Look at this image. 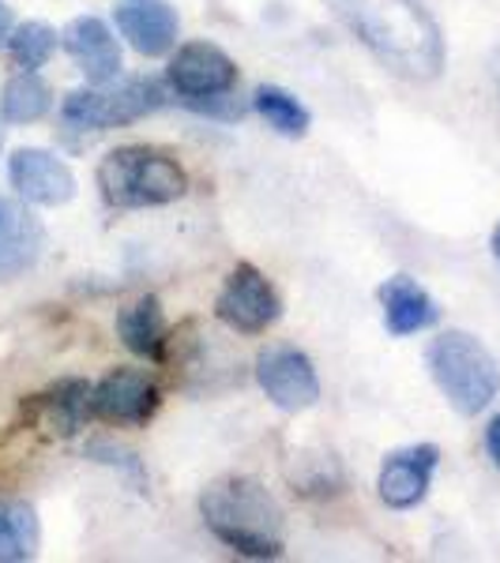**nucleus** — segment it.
Masks as SVG:
<instances>
[{
  "label": "nucleus",
  "instance_id": "obj_14",
  "mask_svg": "<svg viewBox=\"0 0 500 563\" xmlns=\"http://www.w3.org/2000/svg\"><path fill=\"white\" fill-rule=\"evenodd\" d=\"M45 230L23 203L0 196V282L20 278L42 256Z\"/></svg>",
  "mask_w": 500,
  "mask_h": 563
},
{
  "label": "nucleus",
  "instance_id": "obj_11",
  "mask_svg": "<svg viewBox=\"0 0 500 563\" xmlns=\"http://www.w3.org/2000/svg\"><path fill=\"white\" fill-rule=\"evenodd\" d=\"M117 31L143 57H162L177 42V12L170 0H117Z\"/></svg>",
  "mask_w": 500,
  "mask_h": 563
},
{
  "label": "nucleus",
  "instance_id": "obj_5",
  "mask_svg": "<svg viewBox=\"0 0 500 563\" xmlns=\"http://www.w3.org/2000/svg\"><path fill=\"white\" fill-rule=\"evenodd\" d=\"M162 106V87L154 79H124L117 87L72 90L61 106V117L72 129H121Z\"/></svg>",
  "mask_w": 500,
  "mask_h": 563
},
{
  "label": "nucleus",
  "instance_id": "obj_6",
  "mask_svg": "<svg viewBox=\"0 0 500 563\" xmlns=\"http://www.w3.org/2000/svg\"><path fill=\"white\" fill-rule=\"evenodd\" d=\"M279 312H283V301H279L275 286L252 263H238L230 271V278H226V286L218 289L215 316L238 334L268 331L279 320Z\"/></svg>",
  "mask_w": 500,
  "mask_h": 563
},
{
  "label": "nucleus",
  "instance_id": "obj_9",
  "mask_svg": "<svg viewBox=\"0 0 500 563\" xmlns=\"http://www.w3.org/2000/svg\"><path fill=\"white\" fill-rule=\"evenodd\" d=\"M436 462H441V451L433 443H417V448H403L395 455H388L377 481L380 499L388 507H395V511H411L430 493Z\"/></svg>",
  "mask_w": 500,
  "mask_h": 563
},
{
  "label": "nucleus",
  "instance_id": "obj_12",
  "mask_svg": "<svg viewBox=\"0 0 500 563\" xmlns=\"http://www.w3.org/2000/svg\"><path fill=\"white\" fill-rule=\"evenodd\" d=\"M159 406V390L140 372H109V376L90 390V413L117 424H143Z\"/></svg>",
  "mask_w": 500,
  "mask_h": 563
},
{
  "label": "nucleus",
  "instance_id": "obj_22",
  "mask_svg": "<svg viewBox=\"0 0 500 563\" xmlns=\"http://www.w3.org/2000/svg\"><path fill=\"white\" fill-rule=\"evenodd\" d=\"M486 451H489V459H493V466L500 470V413L489 421V429H486Z\"/></svg>",
  "mask_w": 500,
  "mask_h": 563
},
{
  "label": "nucleus",
  "instance_id": "obj_21",
  "mask_svg": "<svg viewBox=\"0 0 500 563\" xmlns=\"http://www.w3.org/2000/svg\"><path fill=\"white\" fill-rule=\"evenodd\" d=\"M8 49H12V60L26 71L42 68L45 60L53 57V49H57V31H53L50 23H23L12 31V38H8Z\"/></svg>",
  "mask_w": 500,
  "mask_h": 563
},
{
  "label": "nucleus",
  "instance_id": "obj_10",
  "mask_svg": "<svg viewBox=\"0 0 500 563\" xmlns=\"http://www.w3.org/2000/svg\"><path fill=\"white\" fill-rule=\"evenodd\" d=\"M233 79H238V65L211 42L181 45L174 60H170V84L185 98L222 95V90L233 87Z\"/></svg>",
  "mask_w": 500,
  "mask_h": 563
},
{
  "label": "nucleus",
  "instance_id": "obj_8",
  "mask_svg": "<svg viewBox=\"0 0 500 563\" xmlns=\"http://www.w3.org/2000/svg\"><path fill=\"white\" fill-rule=\"evenodd\" d=\"M8 180L20 192L26 203L39 207H61L76 196V177L57 154L39 151V147H23L12 154L8 162Z\"/></svg>",
  "mask_w": 500,
  "mask_h": 563
},
{
  "label": "nucleus",
  "instance_id": "obj_4",
  "mask_svg": "<svg viewBox=\"0 0 500 563\" xmlns=\"http://www.w3.org/2000/svg\"><path fill=\"white\" fill-rule=\"evenodd\" d=\"M98 188L109 207H162L185 196L188 177L177 162L151 147H117L98 166Z\"/></svg>",
  "mask_w": 500,
  "mask_h": 563
},
{
  "label": "nucleus",
  "instance_id": "obj_20",
  "mask_svg": "<svg viewBox=\"0 0 500 563\" xmlns=\"http://www.w3.org/2000/svg\"><path fill=\"white\" fill-rule=\"evenodd\" d=\"M252 106H257V113L279 135H294V140H297V135H305L308 121H313V117H308V109L283 87H260L257 98H252Z\"/></svg>",
  "mask_w": 500,
  "mask_h": 563
},
{
  "label": "nucleus",
  "instance_id": "obj_23",
  "mask_svg": "<svg viewBox=\"0 0 500 563\" xmlns=\"http://www.w3.org/2000/svg\"><path fill=\"white\" fill-rule=\"evenodd\" d=\"M8 38H12V8L0 0V45H8Z\"/></svg>",
  "mask_w": 500,
  "mask_h": 563
},
{
  "label": "nucleus",
  "instance_id": "obj_18",
  "mask_svg": "<svg viewBox=\"0 0 500 563\" xmlns=\"http://www.w3.org/2000/svg\"><path fill=\"white\" fill-rule=\"evenodd\" d=\"M39 552V519L23 499H0V563H23Z\"/></svg>",
  "mask_w": 500,
  "mask_h": 563
},
{
  "label": "nucleus",
  "instance_id": "obj_13",
  "mask_svg": "<svg viewBox=\"0 0 500 563\" xmlns=\"http://www.w3.org/2000/svg\"><path fill=\"white\" fill-rule=\"evenodd\" d=\"M65 49L68 57L76 60V68L84 71L90 84H109V79H117V71H121V45H117L113 31L95 20V15H79V20H72L65 26Z\"/></svg>",
  "mask_w": 500,
  "mask_h": 563
},
{
  "label": "nucleus",
  "instance_id": "obj_17",
  "mask_svg": "<svg viewBox=\"0 0 500 563\" xmlns=\"http://www.w3.org/2000/svg\"><path fill=\"white\" fill-rule=\"evenodd\" d=\"M90 390L95 387L84 379H61L50 395H39V402H34L39 421L53 435H76L84 417H90Z\"/></svg>",
  "mask_w": 500,
  "mask_h": 563
},
{
  "label": "nucleus",
  "instance_id": "obj_1",
  "mask_svg": "<svg viewBox=\"0 0 500 563\" xmlns=\"http://www.w3.org/2000/svg\"><path fill=\"white\" fill-rule=\"evenodd\" d=\"M327 8L395 76L414 84H430L441 76V26L417 0H327Z\"/></svg>",
  "mask_w": 500,
  "mask_h": 563
},
{
  "label": "nucleus",
  "instance_id": "obj_2",
  "mask_svg": "<svg viewBox=\"0 0 500 563\" xmlns=\"http://www.w3.org/2000/svg\"><path fill=\"white\" fill-rule=\"evenodd\" d=\"M199 515L222 544L249 560H275L286 544V519L275 496L252 477H222L199 496Z\"/></svg>",
  "mask_w": 500,
  "mask_h": 563
},
{
  "label": "nucleus",
  "instance_id": "obj_24",
  "mask_svg": "<svg viewBox=\"0 0 500 563\" xmlns=\"http://www.w3.org/2000/svg\"><path fill=\"white\" fill-rule=\"evenodd\" d=\"M493 256L500 263V222H497V230H493Z\"/></svg>",
  "mask_w": 500,
  "mask_h": 563
},
{
  "label": "nucleus",
  "instance_id": "obj_15",
  "mask_svg": "<svg viewBox=\"0 0 500 563\" xmlns=\"http://www.w3.org/2000/svg\"><path fill=\"white\" fill-rule=\"evenodd\" d=\"M380 305H384V323L395 339L425 331V327H433L436 316H441L433 297L406 275H395L380 286Z\"/></svg>",
  "mask_w": 500,
  "mask_h": 563
},
{
  "label": "nucleus",
  "instance_id": "obj_25",
  "mask_svg": "<svg viewBox=\"0 0 500 563\" xmlns=\"http://www.w3.org/2000/svg\"><path fill=\"white\" fill-rule=\"evenodd\" d=\"M497 84H500V57H497Z\"/></svg>",
  "mask_w": 500,
  "mask_h": 563
},
{
  "label": "nucleus",
  "instance_id": "obj_16",
  "mask_svg": "<svg viewBox=\"0 0 500 563\" xmlns=\"http://www.w3.org/2000/svg\"><path fill=\"white\" fill-rule=\"evenodd\" d=\"M117 334L135 357L159 361L162 346H166V320H162L159 297H140L117 316Z\"/></svg>",
  "mask_w": 500,
  "mask_h": 563
},
{
  "label": "nucleus",
  "instance_id": "obj_7",
  "mask_svg": "<svg viewBox=\"0 0 500 563\" xmlns=\"http://www.w3.org/2000/svg\"><path fill=\"white\" fill-rule=\"evenodd\" d=\"M257 379L263 395L286 413L308 410L320 398V379H316L313 361L294 346H271L257 357Z\"/></svg>",
  "mask_w": 500,
  "mask_h": 563
},
{
  "label": "nucleus",
  "instance_id": "obj_19",
  "mask_svg": "<svg viewBox=\"0 0 500 563\" xmlns=\"http://www.w3.org/2000/svg\"><path fill=\"white\" fill-rule=\"evenodd\" d=\"M53 106V95L45 87V79L39 71H20L4 84V95H0V117L8 124H34L50 113Z\"/></svg>",
  "mask_w": 500,
  "mask_h": 563
},
{
  "label": "nucleus",
  "instance_id": "obj_3",
  "mask_svg": "<svg viewBox=\"0 0 500 563\" xmlns=\"http://www.w3.org/2000/svg\"><path fill=\"white\" fill-rule=\"evenodd\" d=\"M430 372L436 387L444 390V398L452 402V410L463 417H475L486 410L500 390V365L475 334L467 331H444L441 339H433L430 353Z\"/></svg>",
  "mask_w": 500,
  "mask_h": 563
}]
</instances>
